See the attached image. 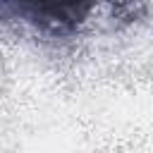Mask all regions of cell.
<instances>
[{"label":"cell","instance_id":"1","mask_svg":"<svg viewBox=\"0 0 153 153\" xmlns=\"http://www.w3.org/2000/svg\"><path fill=\"white\" fill-rule=\"evenodd\" d=\"M14 10L19 14H24L31 24H36L38 29H43L45 33L53 36H62V33H72L81 19L88 14L91 5L88 2H79V5H14Z\"/></svg>","mask_w":153,"mask_h":153}]
</instances>
